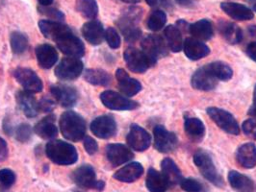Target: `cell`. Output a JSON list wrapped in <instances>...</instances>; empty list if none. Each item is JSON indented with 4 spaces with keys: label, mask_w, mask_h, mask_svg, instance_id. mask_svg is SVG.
Instances as JSON below:
<instances>
[{
    "label": "cell",
    "mask_w": 256,
    "mask_h": 192,
    "mask_svg": "<svg viewBox=\"0 0 256 192\" xmlns=\"http://www.w3.org/2000/svg\"><path fill=\"white\" fill-rule=\"evenodd\" d=\"M59 125L63 137L68 141L76 142L86 137V122L84 118L76 112H64L61 115Z\"/></svg>",
    "instance_id": "6da1fadb"
},
{
    "label": "cell",
    "mask_w": 256,
    "mask_h": 192,
    "mask_svg": "<svg viewBox=\"0 0 256 192\" xmlns=\"http://www.w3.org/2000/svg\"><path fill=\"white\" fill-rule=\"evenodd\" d=\"M46 153L52 163L59 166H70L78 160L76 148L66 141H50L46 144Z\"/></svg>",
    "instance_id": "7a4b0ae2"
},
{
    "label": "cell",
    "mask_w": 256,
    "mask_h": 192,
    "mask_svg": "<svg viewBox=\"0 0 256 192\" xmlns=\"http://www.w3.org/2000/svg\"><path fill=\"white\" fill-rule=\"evenodd\" d=\"M141 17V9L134 7L124 12L122 15L118 19L116 25L128 42H135L141 37L142 31L139 27Z\"/></svg>",
    "instance_id": "3957f363"
},
{
    "label": "cell",
    "mask_w": 256,
    "mask_h": 192,
    "mask_svg": "<svg viewBox=\"0 0 256 192\" xmlns=\"http://www.w3.org/2000/svg\"><path fill=\"white\" fill-rule=\"evenodd\" d=\"M194 163L205 179L218 188L224 187V180L218 173L211 156L204 150H198L194 155Z\"/></svg>",
    "instance_id": "277c9868"
},
{
    "label": "cell",
    "mask_w": 256,
    "mask_h": 192,
    "mask_svg": "<svg viewBox=\"0 0 256 192\" xmlns=\"http://www.w3.org/2000/svg\"><path fill=\"white\" fill-rule=\"evenodd\" d=\"M72 180L78 187L96 190L98 192H102L105 188V183L103 181L96 180V175L94 167L89 165H84L78 167L72 174Z\"/></svg>",
    "instance_id": "5b68a950"
},
{
    "label": "cell",
    "mask_w": 256,
    "mask_h": 192,
    "mask_svg": "<svg viewBox=\"0 0 256 192\" xmlns=\"http://www.w3.org/2000/svg\"><path fill=\"white\" fill-rule=\"evenodd\" d=\"M142 51L150 60L152 65L157 63L160 58L168 55V48L163 38L158 35H150L142 39Z\"/></svg>",
    "instance_id": "8992f818"
},
{
    "label": "cell",
    "mask_w": 256,
    "mask_h": 192,
    "mask_svg": "<svg viewBox=\"0 0 256 192\" xmlns=\"http://www.w3.org/2000/svg\"><path fill=\"white\" fill-rule=\"evenodd\" d=\"M206 112L208 116L218 125V127L226 132L228 134L234 136H238L240 134L239 124L236 121L235 117L231 115L230 112L216 107L208 108Z\"/></svg>",
    "instance_id": "52a82bcc"
},
{
    "label": "cell",
    "mask_w": 256,
    "mask_h": 192,
    "mask_svg": "<svg viewBox=\"0 0 256 192\" xmlns=\"http://www.w3.org/2000/svg\"><path fill=\"white\" fill-rule=\"evenodd\" d=\"M103 105L113 111H131L139 107V104L112 90H105L100 94Z\"/></svg>",
    "instance_id": "ba28073f"
},
{
    "label": "cell",
    "mask_w": 256,
    "mask_h": 192,
    "mask_svg": "<svg viewBox=\"0 0 256 192\" xmlns=\"http://www.w3.org/2000/svg\"><path fill=\"white\" fill-rule=\"evenodd\" d=\"M154 147L160 153H170L178 148V137L174 133L168 132L164 126H155L154 129Z\"/></svg>",
    "instance_id": "9c48e42d"
},
{
    "label": "cell",
    "mask_w": 256,
    "mask_h": 192,
    "mask_svg": "<svg viewBox=\"0 0 256 192\" xmlns=\"http://www.w3.org/2000/svg\"><path fill=\"white\" fill-rule=\"evenodd\" d=\"M83 63L79 58H64L55 69V75L63 81H72L81 75L83 72Z\"/></svg>",
    "instance_id": "30bf717a"
},
{
    "label": "cell",
    "mask_w": 256,
    "mask_h": 192,
    "mask_svg": "<svg viewBox=\"0 0 256 192\" xmlns=\"http://www.w3.org/2000/svg\"><path fill=\"white\" fill-rule=\"evenodd\" d=\"M116 122L112 115H102L94 119L90 123L92 133L102 140H108L114 137L116 133Z\"/></svg>",
    "instance_id": "8fae6325"
},
{
    "label": "cell",
    "mask_w": 256,
    "mask_h": 192,
    "mask_svg": "<svg viewBox=\"0 0 256 192\" xmlns=\"http://www.w3.org/2000/svg\"><path fill=\"white\" fill-rule=\"evenodd\" d=\"M14 76L26 91L37 93L42 90L44 85L40 78L30 68L18 67L14 71Z\"/></svg>",
    "instance_id": "7c38bea8"
},
{
    "label": "cell",
    "mask_w": 256,
    "mask_h": 192,
    "mask_svg": "<svg viewBox=\"0 0 256 192\" xmlns=\"http://www.w3.org/2000/svg\"><path fill=\"white\" fill-rule=\"evenodd\" d=\"M126 141L131 149L138 152H144L150 146L152 138L148 131L137 124H132L130 126Z\"/></svg>",
    "instance_id": "4fadbf2b"
},
{
    "label": "cell",
    "mask_w": 256,
    "mask_h": 192,
    "mask_svg": "<svg viewBox=\"0 0 256 192\" xmlns=\"http://www.w3.org/2000/svg\"><path fill=\"white\" fill-rule=\"evenodd\" d=\"M58 48L64 55L74 58H80L85 54V45L74 32L64 36L56 41Z\"/></svg>",
    "instance_id": "5bb4252c"
},
{
    "label": "cell",
    "mask_w": 256,
    "mask_h": 192,
    "mask_svg": "<svg viewBox=\"0 0 256 192\" xmlns=\"http://www.w3.org/2000/svg\"><path fill=\"white\" fill-rule=\"evenodd\" d=\"M124 57L128 68L132 72L144 73L152 66L150 60L144 55V53L135 47L128 48L124 51Z\"/></svg>",
    "instance_id": "9a60e30c"
},
{
    "label": "cell",
    "mask_w": 256,
    "mask_h": 192,
    "mask_svg": "<svg viewBox=\"0 0 256 192\" xmlns=\"http://www.w3.org/2000/svg\"><path fill=\"white\" fill-rule=\"evenodd\" d=\"M218 82V79L214 76L207 64L196 70L191 80L194 89L204 91L214 90L217 87Z\"/></svg>",
    "instance_id": "2e32d148"
},
{
    "label": "cell",
    "mask_w": 256,
    "mask_h": 192,
    "mask_svg": "<svg viewBox=\"0 0 256 192\" xmlns=\"http://www.w3.org/2000/svg\"><path fill=\"white\" fill-rule=\"evenodd\" d=\"M40 32L46 38L54 40L55 42L66 35L74 32L70 26L66 25L61 21L44 19L38 22Z\"/></svg>",
    "instance_id": "e0dca14e"
},
{
    "label": "cell",
    "mask_w": 256,
    "mask_h": 192,
    "mask_svg": "<svg viewBox=\"0 0 256 192\" xmlns=\"http://www.w3.org/2000/svg\"><path fill=\"white\" fill-rule=\"evenodd\" d=\"M133 157L134 154L124 144L114 143L106 146V158L113 167L122 166L131 161Z\"/></svg>",
    "instance_id": "ac0fdd59"
},
{
    "label": "cell",
    "mask_w": 256,
    "mask_h": 192,
    "mask_svg": "<svg viewBox=\"0 0 256 192\" xmlns=\"http://www.w3.org/2000/svg\"><path fill=\"white\" fill-rule=\"evenodd\" d=\"M50 90L54 99L62 107L70 108L76 104L78 93L74 88L66 85H54Z\"/></svg>",
    "instance_id": "d6986e66"
},
{
    "label": "cell",
    "mask_w": 256,
    "mask_h": 192,
    "mask_svg": "<svg viewBox=\"0 0 256 192\" xmlns=\"http://www.w3.org/2000/svg\"><path fill=\"white\" fill-rule=\"evenodd\" d=\"M116 78L118 80V89L122 92V94L131 97L141 91V83L138 80L129 76L124 69L118 68L116 72Z\"/></svg>",
    "instance_id": "ffe728a7"
},
{
    "label": "cell",
    "mask_w": 256,
    "mask_h": 192,
    "mask_svg": "<svg viewBox=\"0 0 256 192\" xmlns=\"http://www.w3.org/2000/svg\"><path fill=\"white\" fill-rule=\"evenodd\" d=\"M183 50L187 58L192 61H198L210 54V48L202 40L188 38L183 42Z\"/></svg>",
    "instance_id": "44dd1931"
},
{
    "label": "cell",
    "mask_w": 256,
    "mask_h": 192,
    "mask_svg": "<svg viewBox=\"0 0 256 192\" xmlns=\"http://www.w3.org/2000/svg\"><path fill=\"white\" fill-rule=\"evenodd\" d=\"M222 10L231 18L235 20H250L254 18V12L246 6L235 2H222L220 4Z\"/></svg>",
    "instance_id": "7402d4cb"
},
{
    "label": "cell",
    "mask_w": 256,
    "mask_h": 192,
    "mask_svg": "<svg viewBox=\"0 0 256 192\" xmlns=\"http://www.w3.org/2000/svg\"><path fill=\"white\" fill-rule=\"evenodd\" d=\"M82 35L85 39L92 45H98L102 42L105 31L102 23L98 20H90L82 26Z\"/></svg>",
    "instance_id": "603a6c76"
},
{
    "label": "cell",
    "mask_w": 256,
    "mask_h": 192,
    "mask_svg": "<svg viewBox=\"0 0 256 192\" xmlns=\"http://www.w3.org/2000/svg\"><path fill=\"white\" fill-rule=\"evenodd\" d=\"M35 53L38 64L44 69L52 68L58 61V52L50 44H40L36 47Z\"/></svg>",
    "instance_id": "cb8c5ba5"
},
{
    "label": "cell",
    "mask_w": 256,
    "mask_h": 192,
    "mask_svg": "<svg viewBox=\"0 0 256 192\" xmlns=\"http://www.w3.org/2000/svg\"><path fill=\"white\" fill-rule=\"evenodd\" d=\"M16 99H18L20 108L22 109V111L27 117L32 118L38 115V111H40L38 103L31 92L26 90L20 91L18 93Z\"/></svg>",
    "instance_id": "d4e9b609"
},
{
    "label": "cell",
    "mask_w": 256,
    "mask_h": 192,
    "mask_svg": "<svg viewBox=\"0 0 256 192\" xmlns=\"http://www.w3.org/2000/svg\"><path fill=\"white\" fill-rule=\"evenodd\" d=\"M237 163L246 169L256 166V146L254 143H244L241 145L236 154Z\"/></svg>",
    "instance_id": "484cf974"
},
{
    "label": "cell",
    "mask_w": 256,
    "mask_h": 192,
    "mask_svg": "<svg viewBox=\"0 0 256 192\" xmlns=\"http://www.w3.org/2000/svg\"><path fill=\"white\" fill-rule=\"evenodd\" d=\"M185 133L191 141L194 142L202 141L205 136V126L204 122L198 117H185L184 121Z\"/></svg>",
    "instance_id": "4316f807"
},
{
    "label": "cell",
    "mask_w": 256,
    "mask_h": 192,
    "mask_svg": "<svg viewBox=\"0 0 256 192\" xmlns=\"http://www.w3.org/2000/svg\"><path fill=\"white\" fill-rule=\"evenodd\" d=\"M144 167L139 163H131L120 168L114 174V178L122 183H133L141 178Z\"/></svg>",
    "instance_id": "83f0119b"
},
{
    "label": "cell",
    "mask_w": 256,
    "mask_h": 192,
    "mask_svg": "<svg viewBox=\"0 0 256 192\" xmlns=\"http://www.w3.org/2000/svg\"><path fill=\"white\" fill-rule=\"evenodd\" d=\"M218 31L224 38L231 44H237L243 39V32L237 24L220 20L218 24Z\"/></svg>",
    "instance_id": "f1b7e54d"
},
{
    "label": "cell",
    "mask_w": 256,
    "mask_h": 192,
    "mask_svg": "<svg viewBox=\"0 0 256 192\" xmlns=\"http://www.w3.org/2000/svg\"><path fill=\"white\" fill-rule=\"evenodd\" d=\"M146 186L150 192H165L170 187L163 173L158 172L154 168L148 169Z\"/></svg>",
    "instance_id": "f546056e"
},
{
    "label": "cell",
    "mask_w": 256,
    "mask_h": 192,
    "mask_svg": "<svg viewBox=\"0 0 256 192\" xmlns=\"http://www.w3.org/2000/svg\"><path fill=\"white\" fill-rule=\"evenodd\" d=\"M35 133L44 140H52L58 135V129L55 125L54 115H48L42 118L35 125Z\"/></svg>",
    "instance_id": "4dcf8cb0"
},
{
    "label": "cell",
    "mask_w": 256,
    "mask_h": 192,
    "mask_svg": "<svg viewBox=\"0 0 256 192\" xmlns=\"http://www.w3.org/2000/svg\"><path fill=\"white\" fill-rule=\"evenodd\" d=\"M228 182L235 192H254V184L252 180L238 171L233 170L228 173Z\"/></svg>",
    "instance_id": "1f68e13d"
},
{
    "label": "cell",
    "mask_w": 256,
    "mask_h": 192,
    "mask_svg": "<svg viewBox=\"0 0 256 192\" xmlns=\"http://www.w3.org/2000/svg\"><path fill=\"white\" fill-rule=\"evenodd\" d=\"M189 32L192 37L198 40H209L214 36L213 24L208 19H200L189 27Z\"/></svg>",
    "instance_id": "d6a6232c"
},
{
    "label": "cell",
    "mask_w": 256,
    "mask_h": 192,
    "mask_svg": "<svg viewBox=\"0 0 256 192\" xmlns=\"http://www.w3.org/2000/svg\"><path fill=\"white\" fill-rule=\"evenodd\" d=\"M162 173L165 176L170 186H176L182 181V174L176 164L170 158H166L161 163Z\"/></svg>",
    "instance_id": "836d02e7"
},
{
    "label": "cell",
    "mask_w": 256,
    "mask_h": 192,
    "mask_svg": "<svg viewBox=\"0 0 256 192\" xmlns=\"http://www.w3.org/2000/svg\"><path fill=\"white\" fill-rule=\"evenodd\" d=\"M164 35L170 49L172 52H180L183 48L182 34L176 25H168L164 30Z\"/></svg>",
    "instance_id": "e575fe53"
},
{
    "label": "cell",
    "mask_w": 256,
    "mask_h": 192,
    "mask_svg": "<svg viewBox=\"0 0 256 192\" xmlns=\"http://www.w3.org/2000/svg\"><path fill=\"white\" fill-rule=\"evenodd\" d=\"M84 79L94 86H108L111 81L112 77L102 69H87L84 72Z\"/></svg>",
    "instance_id": "d590c367"
},
{
    "label": "cell",
    "mask_w": 256,
    "mask_h": 192,
    "mask_svg": "<svg viewBox=\"0 0 256 192\" xmlns=\"http://www.w3.org/2000/svg\"><path fill=\"white\" fill-rule=\"evenodd\" d=\"M76 10L84 17L92 20L98 14V6L96 0H77Z\"/></svg>",
    "instance_id": "8d00e7d4"
},
{
    "label": "cell",
    "mask_w": 256,
    "mask_h": 192,
    "mask_svg": "<svg viewBox=\"0 0 256 192\" xmlns=\"http://www.w3.org/2000/svg\"><path fill=\"white\" fill-rule=\"evenodd\" d=\"M214 76L218 81H228L233 76V70L230 66L224 62H213L207 64Z\"/></svg>",
    "instance_id": "74e56055"
},
{
    "label": "cell",
    "mask_w": 256,
    "mask_h": 192,
    "mask_svg": "<svg viewBox=\"0 0 256 192\" xmlns=\"http://www.w3.org/2000/svg\"><path fill=\"white\" fill-rule=\"evenodd\" d=\"M166 22V14L162 10H155L152 13L150 14L146 26L152 31H159L161 30Z\"/></svg>",
    "instance_id": "f35d334b"
},
{
    "label": "cell",
    "mask_w": 256,
    "mask_h": 192,
    "mask_svg": "<svg viewBox=\"0 0 256 192\" xmlns=\"http://www.w3.org/2000/svg\"><path fill=\"white\" fill-rule=\"evenodd\" d=\"M10 42H11L12 50L16 55H20L24 53L28 47V38L24 34L18 31L13 32L11 34Z\"/></svg>",
    "instance_id": "ab89813d"
},
{
    "label": "cell",
    "mask_w": 256,
    "mask_h": 192,
    "mask_svg": "<svg viewBox=\"0 0 256 192\" xmlns=\"http://www.w3.org/2000/svg\"><path fill=\"white\" fill-rule=\"evenodd\" d=\"M181 189L186 192H206L204 186L198 180L188 178L180 182Z\"/></svg>",
    "instance_id": "60d3db41"
},
{
    "label": "cell",
    "mask_w": 256,
    "mask_h": 192,
    "mask_svg": "<svg viewBox=\"0 0 256 192\" xmlns=\"http://www.w3.org/2000/svg\"><path fill=\"white\" fill-rule=\"evenodd\" d=\"M104 38L111 48L116 49L120 46V42H122L120 37L115 28H113V27L107 28V30L105 31Z\"/></svg>",
    "instance_id": "b9f144b4"
},
{
    "label": "cell",
    "mask_w": 256,
    "mask_h": 192,
    "mask_svg": "<svg viewBox=\"0 0 256 192\" xmlns=\"http://www.w3.org/2000/svg\"><path fill=\"white\" fill-rule=\"evenodd\" d=\"M16 182V174L11 169H1L0 170V185L5 189L11 188Z\"/></svg>",
    "instance_id": "7bdbcfd3"
},
{
    "label": "cell",
    "mask_w": 256,
    "mask_h": 192,
    "mask_svg": "<svg viewBox=\"0 0 256 192\" xmlns=\"http://www.w3.org/2000/svg\"><path fill=\"white\" fill-rule=\"evenodd\" d=\"M31 136H32V129L26 123L20 124L18 128L16 129V139L20 142L26 143L31 139Z\"/></svg>",
    "instance_id": "ee69618b"
},
{
    "label": "cell",
    "mask_w": 256,
    "mask_h": 192,
    "mask_svg": "<svg viewBox=\"0 0 256 192\" xmlns=\"http://www.w3.org/2000/svg\"><path fill=\"white\" fill-rule=\"evenodd\" d=\"M38 10L42 14L46 15L48 17H50L52 19H56L57 21H62L64 19V14L63 12H61L55 8H50L48 6H40Z\"/></svg>",
    "instance_id": "f6af8a7d"
},
{
    "label": "cell",
    "mask_w": 256,
    "mask_h": 192,
    "mask_svg": "<svg viewBox=\"0 0 256 192\" xmlns=\"http://www.w3.org/2000/svg\"><path fill=\"white\" fill-rule=\"evenodd\" d=\"M242 130L246 136L256 141V116L244 121Z\"/></svg>",
    "instance_id": "bcb514c9"
},
{
    "label": "cell",
    "mask_w": 256,
    "mask_h": 192,
    "mask_svg": "<svg viewBox=\"0 0 256 192\" xmlns=\"http://www.w3.org/2000/svg\"><path fill=\"white\" fill-rule=\"evenodd\" d=\"M83 144H84V148L86 150V152L89 155H94L98 150V142L94 141L92 138L90 137H85L83 139Z\"/></svg>",
    "instance_id": "7dc6e473"
},
{
    "label": "cell",
    "mask_w": 256,
    "mask_h": 192,
    "mask_svg": "<svg viewBox=\"0 0 256 192\" xmlns=\"http://www.w3.org/2000/svg\"><path fill=\"white\" fill-rule=\"evenodd\" d=\"M38 108L40 110H42V112H46L50 113L54 109V102L50 98H42L40 103H38Z\"/></svg>",
    "instance_id": "c3c4849f"
},
{
    "label": "cell",
    "mask_w": 256,
    "mask_h": 192,
    "mask_svg": "<svg viewBox=\"0 0 256 192\" xmlns=\"http://www.w3.org/2000/svg\"><path fill=\"white\" fill-rule=\"evenodd\" d=\"M8 158V146L7 142L0 138V162L6 161Z\"/></svg>",
    "instance_id": "681fc988"
},
{
    "label": "cell",
    "mask_w": 256,
    "mask_h": 192,
    "mask_svg": "<svg viewBox=\"0 0 256 192\" xmlns=\"http://www.w3.org/2000/svg\"><path fill=\"white\" fill-rule=\"evenodd\" d=\"M150 7H168L170 5L168 0H146Z\"/></svg>",
    "instance_id": "f907efd6"
},
{
    "label": "cell",
    "mask_w": 256,
    "mask_h": 192,
    "mask_svg": "<svg viewBox=\"0 0 256 192\" xmlns=\"http://www.w3.org/2000/svg\"><path fill=\"white\" fill-rule=\"evenodd\" d=\"M246 54L248 56L256 63V41L250 42L246 46Z\"/></svg>",
    "instance_id": "816d5d0a"
},
{
    "label": "cell",
    "mask_w": 256,
    "mask_h": 192,
    "mask_svg": "<svg viewBox=\"0 0 256 192\" xmlns=\"http://www.w3.org/2000/svg\"><path fill=\"white\" fill-rule=\"evenodd\" d=\"M176 3L184 8H194L196 6V0H176Z\"/></svg>",
    "instance_id": "f5cc1de1"
},
{
    "label": "cell",
    "mask_w": 256,
    "mask_h": 192,
    "mask_svg": "<svg viewBox=\"0 0 256 192\" xmlns=\"http://www.w3.org/2000/svg\"><path fill=\"white\" fill-rule=\"evenodd\" d=\"M248 115L256 116V86L254 92V102H252V106L248 110Z\"/></svg>",
    "instance_id": "db71d44e"
},
{
    "label": "cell",
    "mask_w": 256,
    "mask_h": 192,
    "mask_svg": "<svg viewBox=\"0 0 256 192\" xmlns=\"http://www.w3.org/2000/svg\"><path fill=\"white\" fill-rule=\"evenodd\" d=\"M248 33L252 38H256V25H250L248 27Z\"/></svg>",
    "instance_id": "11a10c76"
},
{
    "label": "cell",
    "mask_w": 256,
    "mask_h": 192,
    "mask_svg": "<svg viewBox=\"0 0 256 192\" xmlns=\"http://www.w3.org/2000/svg\"><path fill=\"white\" fill-rule=\"evenodd\" d=\"M54 0H38L40 6H50L53 3Z\"/></svg>",
    "instance_id": "9f6ffc18"
},
{
    "label": "cell",
    "mask_w": 256,
    "mask_h": 192,
    "mask_svg": "<svg viewBox=\"0 0 256 192\" xmlns=\"http://www.w3.org/2000/svg\"><path fill=\"white\" fill-rule=\"evenodd\" d=\"M124 3H128V4H137L139 2H141V0H122Z\"/></svg>",
    "instance_id": "6f0895ef"
},
{
    "label": "cell",
    "mask_w": 256,
    "mask_h": 192,
    "mask_svg": "<svg viewBox=\"0 0 256 192\" xmlns=\"http://www.w3.org/2000/svg\"><path fill=\"white\" fill-rule=\"evenodd\" d=\"M248 1H250V2H252V3H254V5L256 4V0H248Z\"/></svg>",
    "instance_id": "680465c9"
},
{
    "label": "cell",
    "mask_w": 256,
    "mask_h": 192,
    "mask_svg": "<svg viewBox=\"0 0 256 192\" xmlns=\"http://www.w3.org/2000/svg\"><path fill=\"white\" fill-rule=\"evenodd\" d=\"M254 12H256V4L254 6Z\"/></svg>",
    "instance_id": "91938a15"
},
{
    "label": "cell",
    "mask_w": 256,
    "mask_h": 192,
    "mask_svg": "<svg viewBox=\"0 0 256 192\" xmlns=\"http://www.w3.org/2000/svg\"></svg>",
    "instance_id": "94428289"
}]
</instances>
